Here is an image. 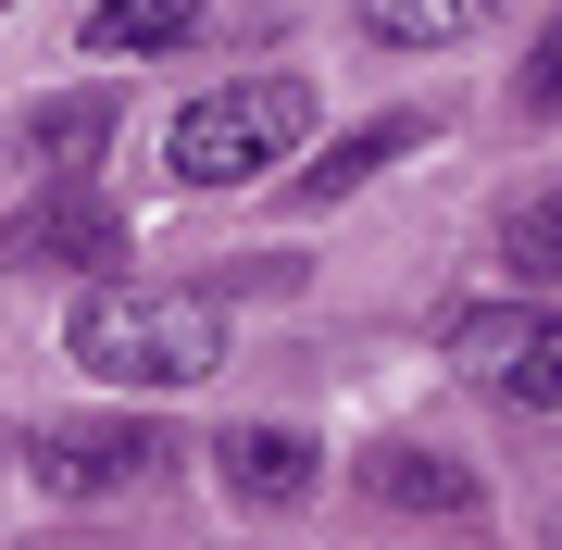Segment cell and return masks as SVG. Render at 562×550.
Listing matches in <instances>:
<instances>
[{"label": "cell", "instance_id": "277c9868", "mask_svg": "<svg viewBox=\"0 0 562 550\" xmlns=\"http://www.w3.org/2000/svg\"><path fill=\"white\" fill-rule=\"evenodd\" d=\"M162 463H176V438H162L150 413H101V426H38L25 438V475H38L50 501H138Z\"/></svg>", "mask_w": 562, "mask_h": 550}, {"label": "cell", "instance_id": "5bb4252c", "mask_svg": "<svg viewBox=\"0 0 562 550\" xmlns=\"http://www.w3.org/2000/svg\"><path fill=\"white\" fill-rule=\"evenodd\" d=\"M550 550H562V501H550Z\"/></svg>", "mask_w": 562, "mask_h": 550}, {"label": "cell", "instance_id": "52a82bcc", "mask_svg": "<svg viewBox=\"0 0 562 550\" xmlns=\"http://www.w3.org/2000/svg\"><path fill=\"white\" fill-rule=\"evenodd\" d=\"M213 489L238 501V513H301L325 489V450L301 426H225L213 438Z\"/></svg>", "mask_w": 562, "mask_h": 550}, {"label": "cell", "instance_id": "6da1fadb", "mask_svg": "<svg viewBox=\"0 0 562 550\" xmlns=\"http://www.w3.org/2000/svg\"><path fill=\"white\" fill-rule=\"evenodd\" d=\"M63 350H76L101 388H201L225 363V301L213 288H88L76 326H63Z\"/></svg>", "mask_w": 562, "mask_h": 550}, {"label": "cell", "instance_id": "9c48e42d", "mask_svg": "<svg viewBox=\"0 0 562 550\" xmlns=\"http://www.w3.org/2000/svg\"><path fill=\"white\" fill-rule=\"evenodd\" d=\"M413 138H425V113H375V125H350L325 164H301V176H288V201H350V188H362V176H387Z\"/></svg>", "mask_w": 562, "mask_h": 550}, {"label": "cell", "instance_id": "5b68a950", "mask_svg": "<svg viewBox=\"0 0 562 550\" xmlns=\"http://www.w3.org/2000/svg\"><path fill=\"white\" fill-rule=\"evenodd\" d=\"M0 263H25V276H113L125 263V213L101 188H38V201L0 225Z\"/></svg>", "mask_w": 562, "mask_h": 550}, {"label": "cell", "instance_id": "8fae6325", "mask_svg": "<svg viewBox=\"0 0 562 550\" xmlns=\"http://www.w3.org/2000/svg\"><path fill=\"white\" fill-rule=\"evenodd\" d=\"M487 13H501V0H362V38L375 50H450V38H475Z\"/></svg>", "mask_w": 562, "mask_h": 550}, {"label": "cell", "instance_id": "8992f818", "mask_svg": "<svg viewBox=\"0 0 562 550\" xmlns=\"http://www.w3.org/2000/svg\"><path fill=\"white\" fill-rule=\"evenodd\" d=\"M350 475H362L375 513H425V526H475V513H487L475 463H450V450H425V438H375Z\"/></svg>", "mask_w": 562, "mask_h": 550}, {"label": "cell", "instance_id": "7a4b0ae2", "mask_svg": "<svg viewBox=\"0 0 562 550\" xmlns=\"http://www.w3.org/2000/svg\"><path fill=\"white\" fill-rule=\"evenodd\" d=\"M301 138H313V88L301 76H238V88H201L162 150H176V188H250Z\"/></svg>", "mask_w": 562, "mask_h": 550}, {"label": "cell", "instance_id": "30bf717a", "mask_svg": "<svg viewBox=\"0 0 562 550\" xmlns=\"http://www.w3.org/2000/svg\"><path fill=\"white\" fill-rule=\"evenodd\" d=\"M201 38V0H88V50L125 63V50H188Z\"/></svg>", "mask_w": 562, "mask_h": 550}, {"label": "cell", "instance_id": "3957f363", "mask_svg": "<svg viewBox=\"0 0 562 550\" xmlns=\"http://www.w3.org/2000/svg\"><path fill=\"white\" fill-rule=\"evenodd\" d=\"M450 363L475 388H501V401H525V413H562V301H462Z\"/></svg>", "mask_w": 562, "mask_h": 550}, {"label": "cell", "instance_id": "7c38bea8", "mask_svg": "<svg viewBox=\"0 0 562 550\" xmlns=\"http://www.w3.org/2000/svg\"><path fill=\"white\" fill-rule=\"evenodd\" d=\"M501 263L525 276V301H550V288H562V188L501 201Z\"/></svg>", "mask_w": 562, "mask_h": 550}, {"label": "cell", "instance_id": "4fadbf2b", "mask_svg": "<svg viewBox=\"0 0 562 550\" xmlns=\"http://www.w3.org/2000/svg\"><path fill=\"white\" fill-rule=\"evenodd\" d=\"M513 113H525V125H562V13L538 25V50H525V76H513Z\"/></svg>", "mask_w": 562, "mask_h": 550}, {"label": "cell", "instance_id": "ba28073f", "mask_svg": "<svg viewBox=\"0 0 562 550\" xmlns=\"http://www.w3.org/2000/svg\"><path fill=\"white\" fill-rule=\"evenodd\" d=\"M113 125H125L113 88H63V101H38V113L13 125V150L38 164V188H88V164L113 150Z\"/></svg>", "mask_w": 562, "mask_h": 550}]
</instances>
